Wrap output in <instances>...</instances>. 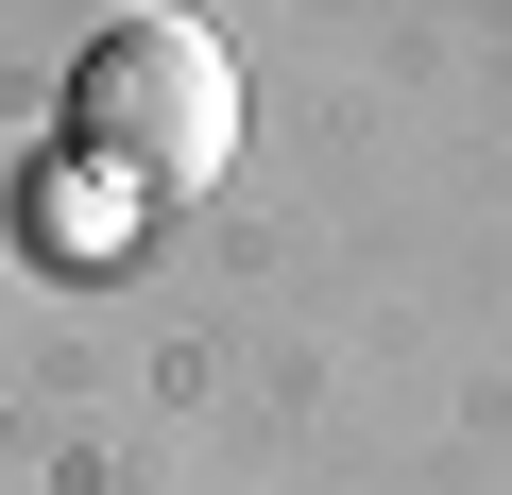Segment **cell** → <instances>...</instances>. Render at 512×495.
Returning <instances> with one entry per match:
<instances>
[{
    "label": "cell",
    "mask_w": 512,
    "mask_h": 495,
    "mask_svg": "<svg viewBox=\"0 0 512 495\" xmlns=\"http://www.w3.org/2000/svg\"><path fill=\"white\" fill-rule=\"evenodd\" d=\"M69 154L120 188V205H171V188H222L239 154V69L205 18H103L86 69H69Z\"/></svg>",
    "instance_id": "cell-1"
}]
</instances>
